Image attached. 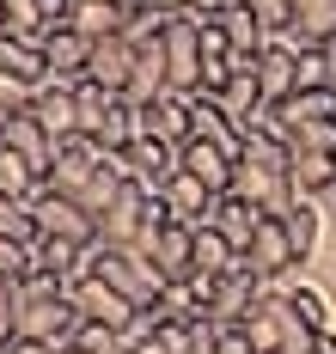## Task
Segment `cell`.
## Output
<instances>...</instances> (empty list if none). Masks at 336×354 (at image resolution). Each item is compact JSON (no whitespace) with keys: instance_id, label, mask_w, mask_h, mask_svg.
I'll return each instance as SVG.
<instances>
[{"instance_id":"obj_1","label":"cell","mask_w":336,"mask_h":354,"mask_svg":"<svg viewBox=\"0 0 336 354\" xmlns=\"http://www.w3.org/2000/svg\"><path fill=\"white\" fill-rule=\"evenodd\" d=\"M86 263H92V275H104L116 293H129L135 306H153L159 293H165V275H159V263H153L141 245H98L86 250Z\"/></svg>"},{"instance_id":"obj_2","label":"cell","mask_w":336,"mask_h":354,"mask_svg":"<svg viewBox=\"0 0 336 354\" xmlns=\"http://www.w3.org/2000/svg\"><path fill=\"white\" fill-rule=\"evenodd\" d=\"M263 293H275V287H269L257 269L239 257L226 275H214V287H208V312H202V318H208V324H221V330H226V324H245L251 312H257V299H263Z\"/></svg>"},{"instance_id":"obj_3","label":"cell","mask_w":336,"mask_h":354,"mask_svg":"<svg viewBox=\"0 0 336 354\" xmlns=\"http://www.w3.org/2000/svg\"><path fill=\"white\" fill-rule=\"evenodd\" d=\"M31 220H37V239H74V245H98V220L80 208L74 196H62L55 183H37L31 196Z\"/></svg>"},{"instance_id":"obj_4","label":"cell","mask_w":336,"mask_h":354,"mask_svg":"<svg viewBox=\"0 0 336 354\" xmlns=\"http://www.w3.org/2000/svg\"><path fill=\"white\" fill-rule=\"evenodd\" d=\"M68 299L80 306V318H86V324H111V330H129V324H135V312H141L129 293H116L104 275H92V263H86V275H74Z\"/></svg>"},{"instance_id":"obj_5","label":"cell","mask_w":336,"mask_h":354,"mask_svg":"<svg viewBox=\"0 0 336 354\" xmlns=\"http://www.w3.org/2000/svg\"><path fill=\"white\" fill-rule=\"evenodd\" d=\"M232 196L257 202L263 214H288V208L299 202V189H294V171H269V165L245 159V153H239V165H232Z\"/></svg>"},{"instance_id":"obj_6","label":"cell","mask_w":336,"mask_h":354,"mask_svg":"<svg viewBox=\"0 0 336 354\" xmlns=\"http://www.w3.org/2000/svg\"><path fill=\"white\" fill-rule=\"evenodd\" d=\"M80 306L62 293V299H25V312H19V336H31V342H49V348H68L80 336Z\"/></svg>"},{"instance_id":"obj_7","label":"cell","mask_w":336,"mask_h":354,"mask_svg":"<svg viewBox=\"0 0 336 354\" xmlns=\"http://www.w3.org/2000/svg\"><path fill=\"white\" fill-rule=\"evenodd\" d=\"M98 165H104V147L92 141V135H68V141H55V159H49V177L43 183H55L62 196L80 202V189L98 177Z\"/></svg>"},{"instance_id":"obj_8","label":"cell","mask_w":336,"mask_h":354,"mask_svg":"<svg viewBox=\"0 0 336 354\" xmlns=\"http://www.w3.org/2000/svg\"><path fill=\"white\" fill-rule=\"evenodd\" d=\"M141 250L159 263V275H165V281H189V275H196V226L171 220V214L153 226V239H147Z\"/></svg>"},{"instance_id":"obj_9","label":"cell","mask_w":336,"mask_h":354,"mask_svg":"<svg viewBox=\"0 0 336 354\" xmlns=\"http://www.w3.org/2000/svg\"><path fill=\"white\" fill-rule=\"evenodd\" d=\"M245 263H251L269 287H275V281L299 263V257H294V239H288V226H281V214H263L257 239H251V250H245Z\"/></svg>"},{"instance_id":"obj_10","label":"cell","mask_w":336,"mask_h":354,"mask_svg":"<svg viewBox=\"0 0 336 354\" xmlns=\"http://www.w3.org/2000/svg\"><path fill=\"white\" fill-rule=\"evenodd\" d=\"M299 49H306V43H294V37H269V43H263L257 80H263V98H269V104L294 98V86H299Z\"/></svg>"},{"instance_id":"obj_11","label":"cell","mask_w":336,"mask_h":354,"mask_svg":"<svg viewBox=\"0 0 336 354\" xmlns=\"http://www.w3.org/2000/svg\"><path fill=\"white\" fill-rule=\"evenodd\" d=\"M159 202H165V214H171V220H184V226H208V220H214V202H221V189H208L196 171H184V165H178V177L159 189Z\"/></svg>"},{"instance_id":"obj_12","label":"cell","mask_w":336,"mask_h":354,"mask_svg":"<svg viewBox=\"0 0 336 354\" xmlns=\"http://www.w3.org/2000/svg\"><path fill=\"white\" fill-rule=\"evenodd\" d=\"M122 153H129V177H135L141 189H153V196L178 177V165H184V159H178V147L159 141V135H135V147H122Z\"/></svg>"},{"instance_id":"obj_13","label":"cell","mask_w":336,"mask_h":354,"mask_svg":"<svg viewBox=\"0 0 336 354\" xmlns=\"http://www.w3.org/2000/svg\"><path fill=\"white\" fill-rule=\"evenodd\" d=\"M159 92H171V62H165V37H153V43H135V73H129L122 98L141 110V104H153Z\"/></svg>"},{"instance_id":"obj_14","label":"cell","mask_w":336,"mask_h":354,"mask_svg":"<svg viewBox=\"0 0 336 354\" xmlns=\"http://www.w3.org/2000/svg\"><path fill=\"white\" fill-rule=\"evenodd\" d=\"M74 86H80V80H43L37 98H31V116H37L55 141L80 135V98H74Z\"/></svg>"},{"instance_id":"obj_15","label":"cell","mask_w":336,"mask_h":354,"mask_svg":"<svg viewBox=\"0 0 336 354\" xmlns=\"http://www.w3.org/2000/svg\"><path fill=\"white\" fill-rule=\"evenodd\" d=\"M189 110H196V122H189V135L196 141H214V147H226L232 159L245 153V129L226 116V104L214 98V92H189Z\"/></svg>"},{"instance_id":"obj_16","label":"cell","mask_w":336,"mask_h":354,"mask_svg":"<svg viewBox=\"0 0 336 354\" xmlns=\"http://www.w3.org/2000/svg\"><path fill=\"white\" fill-rule=\"evenodd\" d=\"M189 122H196L189 92H159L153 104H141V135H159V141H171V147L189 141Z\"/></svg>"},{"instance_id":"obj_17","label":"cell","mask_w":336,"mask_h":354,"mask_svg":"<svg viewBox=\"0 0 336 354\" xmlns=\"http://www.w3.org/2000/svg\"><path fill=\"white\" fill-rule=\"evenodd\" d=\"M0 141L12 147V153H25L31 165H37L43 177H49V159H55V135L43 129L31 110H19V116H6V129H0Z\"/></svg>"},{"instance_id":"obj_18","label":"cell","mask_w":336,"mask_h":354,"mask_svg":"<svg viewBox=\"0 0 336 354\" xmlns=\"http://www.w3.org/2000/svg\"><path fill=\"white\" fill-rule=\"evenodd\" d=\"M129 73H135V43H129L122 31H116V37H98V43H92V68H86V80H98V86L122 92Z\"/></svg>"},{"instance_id":"obj_19","label":"cell","mask_w":336,"mask_h":354,"mask_svg":"<svg viewBox=\"0 0 336 354\" xmlns=\"http://www.w3.org/2000/svg\"><path fill=\"white\" fill-rule=\"evenodd\" d=\"M43 49H49V80H86V68H92V37H80L74 25H62V31L43 37Z\"/></svg>"},{"instance_id":"obj_20","label":"cell","mask_w":336,"mask_h":354,"mask_svg":"<svg viewBox=\"0 0 336 354\" xmlns=\"http://www.w3.org/2000/svg\"><path fill=\"white\" fill-rule=\"evenodd\" d=\"M178 159H184V171H196L202 177V183H208V189H232V165H239V159H232V153H226V147H214V141H196V135H189L184 147H178Z\"/></svg>"},{"instance_id":"obj_21","label":"cell","mask_w":336,"mask_h":354,"mask_svg":"<svg viewBox=\"0 0 336 354\" xmlns=\"http://www.w3.org/2000/svg\"><path fill=\"white\" fill-rule=\"evenodd\" d=\"M0 73H12L25 86H43L49 80V49L31 43V37H0Z\"/></svg>"},{"instance_id":"obj_22","label":"cell","mask_w":336,"mask_h":354,"mask_svg":"<svg viewBox=\"0 0 336 354\" xmlns=\"http://www.w3.org/2000/svg\"><path fill=\"white\" fill-rule=\"evenodd\" d=\"M214 226H221L226 239H232V250H251V239H257V226H263V208L226 189L221 202H214Z\"/></svg>"},{"instance_id":"obj_23","label":"cell","mask_w":336,"mask_h":354,"mask_svg":"<svg viewBox=\"0 0 336 354\" xmlns=\"http://www.w3.org/2000/svg\"><path fill=\"white\" fill-rule=\"evenodd\" d=\"M221 31H226V43H232V55H239V62H257V55H263V43H269L263 19L251 12V6H245V0L221 12Z\"/></svg>"},{"instance_id":"obj_24","label":"cell","mask_w":336,"mask_h":354,"mask_svg":"<svg viewBox=\"0 0 336 354\" xmlns=\"http://www.w3.org/2000/svg\"><path fill=\"white\" fill-rule=\"evenodd\" d=\"M68 25H74L80 37H116L122 25H129V12L116 6V0H74V12H68Z\"/></svg>"},{"instance_id":"obj_25","label":"cell","mask_w":336,"mask_h":354,"mask_svg":"<svg viewBox=\"0 0 336 354\" xmlns=\"http://www.w3.org/2000/svg\"><path fill=\"white\" fill-rule=\"evenodd\" d=\"M294 189H299V196H330V189H336V153L299 147V153H294Z\"/></svg>"},{"instance_id":"obj_26","label":"cell","mask_w":336,"mask_h":354,"mask_svg":"<svg viewBox=\"0 0 336 354\" xmlns=\"http://www.w3.org/2000/svg\"><path fill=\"white\" fill-rule=\"evenodd\" d=\"M281 122L299 129V122H336V86H312V92H294V98H281Z\"/></svg>"},{"instance_id":"obj_27","label":"cell","mask_w":336,"mask_h":354,"mask_svg":"<svg viewBox=\"0 0 336 354\" xmlns=\"http://www.w3.org/2000/svg\"><path fill=\"white\" fill-rule=\"evenodd\" d=\"M281 226H288V239H294V257L306 263V257L318 250V232H324V214H318V196H299L294 208L281 214Z\"/></svg>"},{"instance_id":"obj_28","label":"cell","mask_w":336,"mask_h":354,"mask_svg":"<svg viewBox=\"0 0 336 354\" xmlns=\"http://www.w3.org/2000/svg\"><path fill=\"white\" fill-rule=\"evenodd\" d=\"M239 257H245V250H232V239H226L214 220H208V226H196V275H226Z\"/></svg>"},{"instance_id":"obj_29","label":"cell","mask_w":336,"mask_h":354,"mask_svg":"<svg viewBox=\"0 0 336 354\" xmlns=\"http://www.w3.org/2000/svg\"><path fill=\"white\" fill-rule=\"evenodd\" d=\"M37 183H43V171L25 159V153H12V147L0 141V196H19V202H31V196H37Z\"/></svg>"},{"instance_id":"obj_30","label":"cell","mask_w":336,"mask_h":354,"mask_svg":"<svg viewBox=\"0 0 336 354\" xmlns=\"http://www.w3.org/2000/svg\"><path fill=\"white\" fill-rule=\"evenodd\" d=\"M275 336H281V354H312V336H318V330L288 306V293H275Z\"/></svg>"},{"instance_id":"obj_31","label":"cell","mask_w":336,"mask_h":354,"mask_svg":"<svg viewBox=\"0 0 336 354\" xmlns=\"http://www.w3.org/2000/svg\"><path fill=\"white\" fill-rule=\"evenodd\" d=\"M0 239L37 245V220H31V202H19V196H0Z\"/></svg>"},{"instance_id":"obj_32","label":"cell","mask_w":336,"mask_h":354,"mask_svg":"<svg viewBox=\"0 0 336 354\" xmlns=\"http://www.w3.org/2000/svg\"><path fill=\"white\" fill-rule=\"evenodd\" d=\"M288 293V306H294L299 318L312 324V330H330V299L318 293V287H306V281H294V287H281Z\"/></svg>"},{"instance_id":"obj_33","label":"cell","mask_w":336,"mask_h":354,"mask_svg":"<svg viewBox=\"0 0 336 354\" xmlns=\"http://www.w3.org/2000/svg\"><path fill=\"white\" fill-rule=\"evenodd\" d=\"M312 86H336V73H330V62H324L318 43L299 49V86H294V92H312Z\"/></svg>"},{"instance_id":"obj_34","label":"cell","mask_w":336,"mask_h":354,"mask_svg":"<svg viewBox=\"0 0 336 354\" xmlns=\"http://www.w3.org/2000/svg\"><path fill=\"white\" fill-rule=\"evenodd\" d=\"M245 6L263 19V31H269V37H288V31H294V0H245Z\"/></svg>"},{"instance_id":"obj_35","label":"cell","mask_w":336,"mask_h":354,"mask_svg":"<svg viewBox=\"0 0 336 354\" xmlns=\"http://www.w3.org/2000/svg\"><path fill=\"white\" fill-rule=\"evenodd\" d=\"M31 98H37V86H25V80L0 73V116H19V110H31Z\"/></svg>"},{"instance_id":"obj_36","label":"cell","mask_w":336,"mask_h":354,"mask_svg":"<svg viewBox=\"0 0 336 354\" xmlns=\"http://www.w3.org/2000/svg\"><path fill=\"white\" fill-rule=\"evenodd\" d=\"M25 269H31V245L0 239V275H25Z\"/></svg>"},{"instance_id":"obj_37","label":"cell","mask_w":336,"mask_h":354,"mask_svg":"<svg viewBox=\"0 0 336 354\" xmlns=\"http://www.w3.org/2000/svg\"><path fill=\"white\" fill-rule=\"evenodd\" d=\"M184 354H221V324L196 318V336H189V348H184Z\"/></svg>"},{"instance_id":"obj_38","label":"cell","mask_w":336,"mask_h":354,"mask_svg":"<svg viewBox=\"0 0 336 354\" xmlns=\"http://www.w3.org/2000/svg\"><path fill=\"white\" fill-rule=\"evenodd\" d=\"M0 354H55V348H49V342H31V336H12Z\"/></svg>"},{"instance_id":"obj_39","label":"cell","mask_w":336,"mask_h":354,"mask_svg":"<svg viewBox=\"0 0 336 354\" xmlns=\"http://www.w3.org/2000/svg\"><path fill=\"white\" fill-rule=\"evenodd\" d=\"M226 6H239V0H196V6H189V19H221Z\"/></svg>"},{"instance_id":"obj_40","label":"cell","mask_w":336,"mask_h":354,"mask_svg":"<svg viewBox=\"0 0 336 354\" xmlns=\"http://www.w3.org/2000/svg\"><path fill=\"white\" fill-rule=\"evenodd\" d=\"M312 354H336V330H318L312 336Z\"/></svg>"},{"instance_id":"obj_41","label":"cell","mask_w":336,"mask_h":354,"mask_svg":"<svg viewBox=\"0 0 336 354\" xmlns=\"http://www.w3.org/2000/svg\"><path fill=\"white\" fill-rule=\"evenodd\" d=\"M318 49H324V62H330V73H336V31H330V37H318Z\"/></svg>"},{"instance_id":"obj_42","label":"cell","mask_w":336,"mask_h":354,"mask_svg":"<svg viewBox=\"0 0 336 354\" xmlns=\"http://www.w3.org/2000/svg\"><path fill=\"white\" fill-rule=\"evenodd\" d=\"M135 354H171V348H165L159 336H147V342H135Z\"/></svg>"},{"instance_id":"obj_43","label":"cell","mask_w":336,"mask_h":354,"mask_svg":"<svg viewBox=\"0 0 336 354\" xmlns=\"http://www.w3.org/2000/svg\"><path fill=\"white\" fill-rule=\"evenodd\" d=\"M159 6H171V12H189V6H196V0H159Z\"/></svg>"},{"instance_id":"obj_44","label":"cell","mask_w":336,"mask_h":354,"mask_svg":"<svg viewBox=\"0 0 336 354\" xmlns=\"http://www.w3.org/2000/svg\"><path fill=\"white\" fill-rule=\"evenodd\" d=\"M55 354H92V348H86V342H68V348H55Z\"/></svg>"},{"instance_id":"obj_45","label":"cell","mask_w":336,"mask_h":354,"mask_svg":"<svg viewBox=\"0 0 336 354\" xmlns=\"http://www.w3.org/2000/svg\"><path fill=\"white\" fill-rule=\"evenodd\" d=\"M0 37H6V6H0Z\"/></svg>"}]
</instances>
